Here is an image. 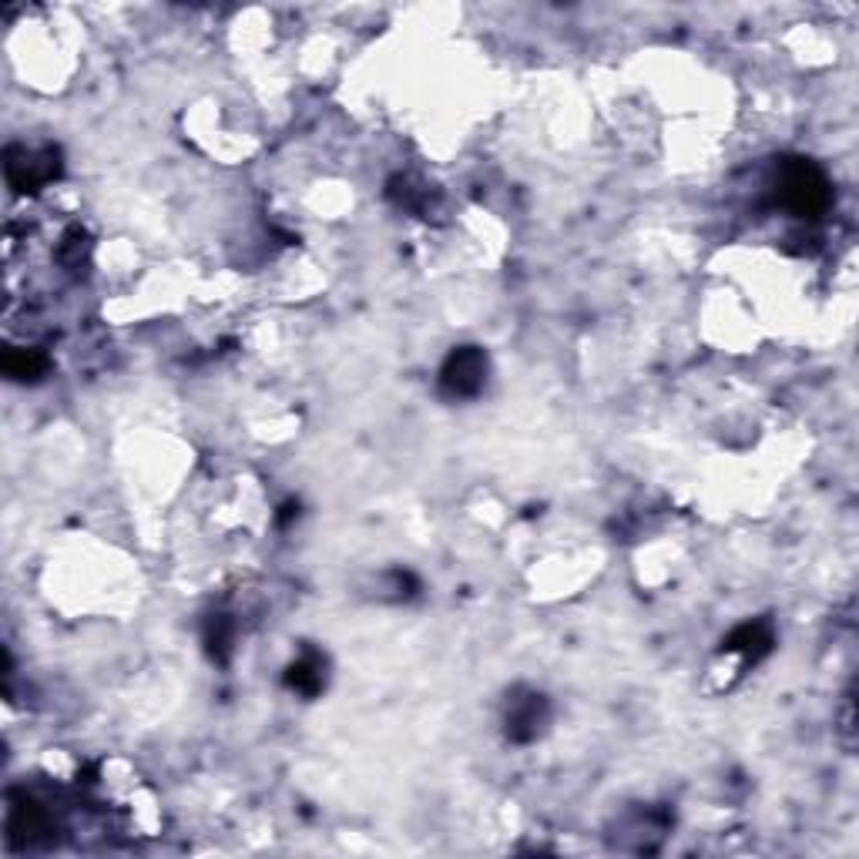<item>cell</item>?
Listing matches in <instances>:
<instances>
[{
	"label": "cell",
	"instance_id": "6da1fadb",
	"mask_svg": "<svg viewBox=\"0 0 859 859\" xmlns=\"http://www.w3.org/2000/svg\"><path fill=\"white\" fill-rule=\"evenodd\" d=\"M780 195H783V206L796 212L799 219H820L833 201L830 179L809 158H783Z\"/></svg>",
	"mask_w": 859,
	"mask_h": 859
},
{
	"label": "cell",
	"instance_id": "277c9868",
	"mask_svg": "<svg viewBox=\"0 0 859 859\" xmlns=\"http://www.w3.org/2000/svg\"><path fill=\"white\" fill-rule=\"evenodd\" d=\"M548 719V702L544 695L530 691L524 699H514L511 709H507V735L514 743H530L538 739V732Z\"/></svg>",
	"mask_w": 859,
	"mask_h": 859
},
{
	"label": "cell",
	"instance_id": "7a4b0ae2",
	"mask_svg": "<svg viewBox=\"0 0 859 859\" xmlns=\"http://www.w3.org/2000/svg\"><path fill=\"white\" fill-rule=\"evenodd\" d=\"M4 172L8 182L17 192H37L45 188L48 182L58 179L61 161L54 148H27V145H11L4 155Z\"/></svg>",
	"mask_w": 859,
	"mask_h": 859
},
{
	"label": "cell",
	"instance_id": "3957f363",
	"mask_svg": "<svg viewBox=\"0 0 859 859\" xmlns=\"http://www.w3.org/2000/svg\"><path fill=\"white\" fill-rule=\"evenodd\" d=\"M487 383V353L480 346H457L440 370V390L454 400H470Z\"/></svg>",
	"mask_w": 859,
	"mask_h": 859
},
{
	"label": "cell",
	"instance_id": "5b68a950",
	"mask_svg": "<svg viewBox=\"0 0 859 859\" xmlns=\"http://www.w3.org/2000/svg\"><path fill=\"white\" fill-rule=\"evenodd\" d=\"M51 830V820H48V812L40 809L34 799H24L11 809V820H8V833L14 843H37L40 836H45Z\"/></svg>",
	"mask_w": 859,
	"mask_h": 859
},
{
	"label": "cell",
	"instance_id": "ba28073f",
	"mask_svg": "<svg viewBox=\"0 0 859 859\" xmlns=\"http://www.w3.org/2000/svg\"><path fill=\"white\" fill-rule=\"evenodd\" d=\"M322 662L316 659V654H306V659H299L296 665H290V672H285V685L303 691V695H319L322 691Z\"/></svg>",
	"mask_w": 859,
	"mask_h": 859
},
{
	"label": "cell",
	"instance_id": "8992f818",
	"mask_svg": "<svg viewBox=\"0 0 859 859\" xmlns=\"http://www.w3.org/2000/svg\"><path fill=\"white\" fill-rule=\"evenodd\" d=\"M725 651H743L746 654V662H759L765 659V654L772 651V631L769 625L762 622H749L743 628H735L725 641Z\"/></svg>",
	"mask_w": 859,
	"mask_h": 859
},
{
	"label": "cell",
	"instance_id": "52a82bcc",
	"mask_svg": "<svg viewBox=\"0 0 859 859\" xmlns=\"http://www.w3.org/2000/svg\"><path fill=\"white\" fill-rule=\"evenodd\" d=\"M4 373L11 380H40L48 373V356L40 353V349H8L4 353Z\"/></svg>",
	"mask_w": 859,
	"mask_h": 859
}]
</instances>
